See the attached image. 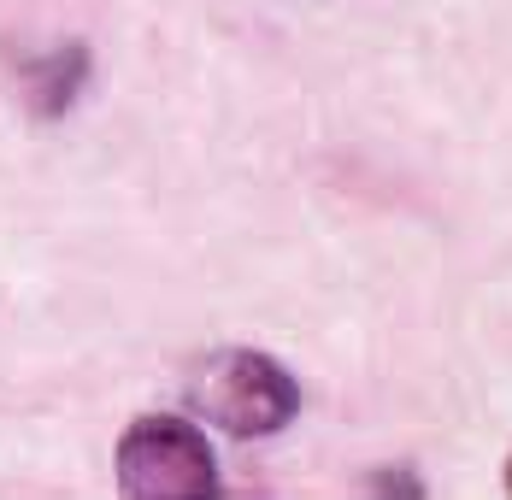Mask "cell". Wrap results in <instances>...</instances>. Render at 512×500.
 <instances>
[{"instance_id":"5b68a950","label":"cell","mask_w":512,"mask_h":500,"mask_svg":"<svg viewBox=\"0 0 512 500\" xmlns=\"http://www.w3.org/2000/svg\"><path fill=\"white\" fill-rule=\"evenodd\" d=\"M507 495H512V459H507Z\"/></svg>"},{"instance_id":"7a4b0ae2","label":"cell","mask_w":512,"mask_h":500,"mask_svg":"<svg viewBox=\"0 0 512 500\" xmlns=\"http://www.w3.org/2000/svg\"><path fill=\"white\" fill-rule=\"evenodd\" d=\"M118 489L130 500H206L218 495L212 442L189 418L148 412L118 436Z\"/></svg>"},{"instance_id":"277c9868","label":"cell","mask_w":512,"mask_h":500,"mask_svg":"<svg viewBox=\"0 0 512 500\" xmlns=\"http://www.w3.org/2000/svg\"><path fill=\"white\" fill-rule=\"evenodd\" d=\"M371 489H395V495H418V483H412V477H377Z\"/></svg>"},{"instance_id":"6da1fadb","label":"cell","mask_w":512,"mask_h":500,"mask_svg":"<svg viewBox=\"0 0 512 500\" xmlns=\"http://www.w3.org/2000/svg\"><path fill=\"white\" fill-rule=\"evenodd\" d=\"M189 400L195 412L212 418L218 430L259 442V436H277L295 424L301 412V383L259 348H218L206 353L189 377Z\"/></svg>"},{"instance_id":"3957f363","label":"cell","mask_w":512,"mask_h":500,"mask_svg":"<svg viewBox=\"0 0 512 500\" xmlns=\"http://www.w3.org/2000/svg\"><path fill=\"white\" fill-rule=\"evenodd\" d=\"M89 71H95L89 42H59V48L36 53V59H18V95L30 106V118L59 124L77 106V95L89 89Z\"/></svg>"}]
</instances>
